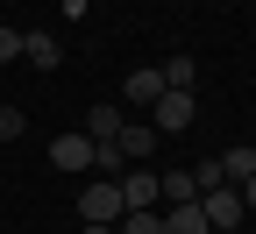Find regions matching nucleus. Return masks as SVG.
<instances>
[{"label": "nucleus", "mask_w": 256, "mask_h": 234, "mask_svg": "<svg viewBox=\"0 0 256 234\" xmlns=\"http://www.w3.org/2000/svg\"><path fill=\"white\" fill-rule=\"evenodd\" d=\"M121 213H128V206H121V185H114V178H86V185H78V220H86V227H114Z\"/></svg>", "instance_id": "1"}, {"label": "nucleus", "mask_w": 256, "mask_h": 234, "mask_svg": "<svg viewBox=\"0 0 256 234\" xmlns=\"http://www.w3.org/2000/svg\"><path fill=\"white\" fill-rule=\"evenodd\" d=\"M200 213H206L214 234H235V227L249 220V206H242V192H235V185H206V192H200Z\"/></svg>", "instance_id": "2"}, {"label": "nucleus", "mask_w": 256, "mask_h": 234, "mask_svg": "<svg viewBox=\"0 0 256 234\" xmlns=\"http://www.w3.org/2000/svg\"><path fill=\"white\" fill-rule=\"evenodd\" d=\"M121 99L128 107H156V99H164V64H136V71L121 78Z\"/></svg>", "instance_id": "3"}, {"label": "nucleus", "mask_w": 256, "mask_h": 234, "mask_svg": "<svg viewBox=\"0 0 256 234\" xmlns=\"http://www.w3.org/2000/svg\"><path fill=\"white\" fill-rule=\"evenodd\" d=\"M50 163L72 171V178H78V171L92 178V135H86V128H78V135H57V142H50Z\"/></svg>", "instance_id": "4"}, {"label": "nucleus", "mask_w": 256, "mask_h": 234, "mask_svg": "<svg viewBox=\"0 0 256 234\" xmlns=\"http://www.w3.org/2000/svg\"><path fill=\"white\" fill-rule=\"evenodd\" d=\"M114 185H121V206H128V213H142V206H164V199H156V171H136V163H128V171H121Z\"/></svg>", "instance_id": "5"}, {"label": "nucleus", "mask_w": 256, "mask_h": 234, "mask_svg": "<svg viewBox=\"0 0 256 234\" xmlns=\"http://www.w3.org/2000/svg\"><path fill=\"white\" fill-rule=\"evenodd\" d=\"M192 114H200V107H192V92H164V99H156V128H164V135H185Z\"/></svg>", "instance_id": "6"}, {"label": "nucleus", "mask_w": 256, "mask_h": 234, "mask_svg": "<svg viewBox=\"0 0 256 234\" xmlns=\"http://www.w3.org/2000/svg\"><path fill=\"white\" fill-rule=\"evenodd\" d=\"M156 199H164V206H192V199H200V178L192 171H156Z\"/></svg>", "instance_id": "7"}, {"label": "nucleus", "mask_w": 256, "mask_h": 234, "mask_svg": "<svg viewBox=\"0 0 256 234\" xmlns=\"http://www.w3.org/2000/svg\"><path fill=\"white\" fill-rule=\"evenodd\" d=\"M214 163H220V185H242V178H256V149H249V142H235V149H220Z\"/></svg>", "instance_id": "8"}, {"label": "nucleus", "mask_w": 256, "mask_h": 234, "mask_svg": "<svg viewBox=\"0 0 256 234\" xmlns=\"http://www.w3.org/2000/svg\"><path fill=\"white\" fill-rule=\"evenodd\" d=\"M22 57H28V64H43V71H57V64H64V43L36 28V36H22Z\"/></svg>", "instance_id": "9"}, {"label": "nucleus", "mask_w": 256, "mask_h": 234, "mask_svg": "<svg viewBox=\"0 0 256 234\" xmlns=\"http://www.w3.org/2000/svg\"><path fill=\"white\" fill-rule=\"evenodd\" d=\"M164 234H214L206 213H200V199H192V206H164Z\"/></svg>", "instance_id": "10"}, {"label": "nucleus", "mask_w": 256, "mask_h": 234, "mask_svg": "<svg viewBox=\"0 0 256 234\" xmlns=\"http://www.w3.org/2000/svg\"><path fill=\"white\" fill-rule=\"evenodd\" d=\"M121 128H128V121H121V107H92V114H86V135H92V142H114Z\"/></svg>", "instance_id": "11"}, {"label": "nucleus", "mask_w": 256, "mask_h": 234, "mask_svg": "<svg viewBox=\"0 0 256 234\" xmlns=\"http://www.w3.org/2000/svg\"><path fill=\"white\" fill-rule=\"evenodd\" d=\"M114 142H121V156H128V163H142V156L156 149V135H150V128H142V121H128V128H121V135H114Z\"/></svg>", "instance_id": "12"}, {"label": "nucleus", "mask_w": 256, "mask_h": 234, "mask_svg": "<svg viewBox=\"0 0 256 234\" xmlns=\"http://www.w3.org/2000/svg\"><path fill=\"white\" fill-rule=\"evenodd\" d=\"M200 85V64L192 57H164V92H192Z\"/></svg>", "instance_id": "13"}, {"label": "nucleus", "mask_w": 256, "mask_h": 234, "mask_svg": "<svg viewBox=\"0 0 256 234\" xmlns=\"http://www.w3.org/2000/svg\"><path fill=\"white\" fill-rule=\"evenodd\" d=\"M114 234H164V213H156V206H142V213H121V220H114Z\"/></svg>", "instance_id": "14"}, {"label": "nucleus", "mask_w": 256, "mask_h": 234, "mask_svg": "<svg viewBox=\"0 0 256 234\" xmlns=\"http://www.w3.org/2000/svg\"><path fill=\"white\" fill-rule=\"evenodd\" d=\"M22 128H28V114H22V107H0V142H14Z\"/></svg>", "instance_id": "15"}, {"label": "nucleus", "mask_w": 256, "mask_h": 234, "mask_svg": "<svg viewBox=\"0 0 256 234\" xmlns=\"http://www.w3.org/2000/svg\"><path fill=\"white\" fill-rule=\"evenodd\" d=\"M22 57V28H0V64H14Z\"/></svg>", "instance_id": "16"}, {"label": "nucleus", "mask_w": 256, "mask_h": 234, "mask_svg": "<svg viewBox=\"0 0 256 234\" xmlns=\"http://www.w3.org/2000/svg\"><path fill=\"white\" fill-rule=\"evenodd\" d=\"M235 192H242V206H249V213H256V178H242V185H235Z\"/></svg>", "instance_id": "17"}, {"label": "nucleus", "mask_w": 256, "mask_h": 234, "mask_svg": "<svg viewBox=\"0 0 256 234\" xmlns=\"http://www.w3.org/2000/svg\"><path fill=\"white\" fill-rule=\"evenodd\" d=\"M86 234H114V227H86Z\"/></svg>", "instance_id": "18"}]
</instances>
